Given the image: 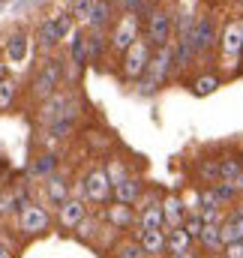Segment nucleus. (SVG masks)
Instances as JSON below:
<instances>
[{
	"instance_id": "nucleus-24",
	"label": "nucleus",
	"mask_w": 243,
	"mask_h": 258,
	"mask_svg": "<svg viewBox=\"0 0 243 258\" xmlns=\"http://www.w3.org/2000/svg\"><path fill=\"white\" fill-rule=\"evenodd\" d=\"M240 162L237 159H222L219 162V180H240Z\"/></svg>"
},
{
	"instance_id": "nucleus-35",
	"label": "nucleus",
	"mask_w": 243,
	"mask_h": 258,
	"mask_svg": "<svg viewBox=\"0 0 243 258\" xmlns=\"http://www.w3.org/2000/svg\"><path fill=\"white\" fill-rule=\"evenodd\" d=\"M201 174H204L207 180H216V183H219V162H204V165H201Z\"/></svg>"
},
{
	"instance_id": "nucleus-19",
	"label": "nucleus",
	"mask_w": 243,
	"mask_h": 258,
	"mask_svg": "<svg viewBox=\"0 0 243 258\" xmlns=\"http://www.w3.org/2000/svg\"><path fill=\"white\" fill-rule=\"evenodd\" d=\"M219 231H222V243H225V246H231V243H243V216H231V219H225V222L219 225Z\"/></svg>"
},
{
	"instance_id": "nucleus-12",
	"label": "nucleus",
	"mask_w": 243,
	"mask_h": 258,
	"mask_svg": "<svg viewBox=\"0 0 243 258\" xmlns=\"http://www.w3.org/2000/svg\"><path fill=\"white\" fill-rule=\"evenodd\" d=\"M84 219H87V204H84V198L72 195L66 204H60V225L63 228H78Z\"/></svg>"
},
{
	"instance_id": "nucleus-23",
	"label": "nucleus",
	"mask_w": 243,
	"mask_h": 258,
	"mask_svg": "<svg viewBox=\"0 0 243 258\" xmlns=\"http://www.w3.org/2000/svg\"><path fill=\"white\" fill-rule=\"evenodd\" d=\"M6 54H9V60H12V63L24 60V54H27V36H15V39L6 45Z\"/></svg>"
},
{
	"instance_id": "nucleus-25",
	"label": "nucleus",
	"mask_w": 243,
	"mask_h": 258,
	"mask_svg": "<svg viewBox=\"0 0 243 258\" xmlns=\"http://www.w3.org/2000/svg\"><path fill=\"white\" fill-rule=\"evenodd\" d=\"M183 228H186V234H189L192 240H198L201 231H204V219H201V213H189L186 222H183Z\"/></svg>"
},
{
	"instance_id": "nucleus-18",
	"label": "nucleus",
	"mask_w": 243,
	"mask_h": 258,
	"mask_svg": "<svg viewBox=\"0 0 243 258\" xmlns=\"http://www.w3.org/2000/svg\"><path fill=\"white\" fill-rule=\"evenodd\" d=\"M45 195H48L51 204H66V201L72 198V195H69V183H66V177L51 174V177L45 180Z\"/></svg>"
},
{
	"instance_id": "nucleus-27",
	"label": "nucleus",
	"mask_w": 243,
	"mask_h": 258,
	"mask_svg": "<svg viewBox=\"0 0 243 258\" xmlns=\"http://www.w3.org/2000/svg\"><path fill=\"white\" fill-rule=\"evenodd\" d=\"M54 165H57V156H54V153H48V156H39V162H33V168H30V171H33L36 177H45L48 171H54Z\"/></svg>"
},
{
	"instance_id": "nucleus-7",
	"label": "nucleus",
	"mask_w": 243,
	"mask_h": 258,
	"mask_svg": "<svg viewBox=\"0 0 243 258\" xmlns=\"http://www.w3.org/2000/svg\"><path fill=\"white\" fill-rule=\"evenodd\" d=\"M147 39H150L153 45H159V48L168 45V39H171V15H168V12L156 9V12L147 18Z\"/></svg>"
},
{
	"instance_id": "nucleus-2",
	"label": "nucleus",
	"mask_w": 243,
	"mask_h": 258,
	"mask_svg": "<svg viewBox=\"0 0 243 258\" xmlns=\"http://www.w3.org/2000/svg\"><path fill=\"white\" fill-rule=\"evenodd\" d=\"M111 195H114V183H111V177H108L105 168H93L81 180V186H78V198H87L93 204H105Z\"/></svg>"
},
{
	"instance_id": "nucleus-43",
	"label": "nucleus",
	"mask_w": 243,
	"mask_h": 258,
	"mask_svg": "<svg viewBox=\"0 0 243 258\" xmlns=\"http://www.w3.org/2000/svg\"><path fill=\"white\" fill-rule=\"evenodd\" d=\"M240 3H243V0H240Z\"/></svg>"
},
{
	"instance_id": "nucleus-21",
	"label": "nucleus",
	"mask_w": 243,
	"mask_h": 258,
	"mask_svg": "<svg viewBox=\"0 0 243 258\" xmlns=\"http://www.w3.org/2000/svg\"><path fill=\"white\" fill-rule=\"evenodd\" d=\"M198 243H201L204 249H210V252H222V249H225V243H222V231H219V225H204V231H201V237H198Z\"/></svg>"
},
{
	"instance_id": "nucleus-3",
	"label": "nucleus",
	"mask_w": 243,
	"mask_h": 258,
	"mask_svg": "<svg viewBox=\"0 0 243 258\" xmlns=\"http://www.w3.org/2000/svg\"><path fill=\"white\" fill-rule=\"evenodd\" d=\"M48 225H51V216H48L45 207H39V204L30 201V204H24V207L18 210V228H21V234H27V237L45 234Z\"/></svg>"
},
{
	"instance_id": "nucleus-31",
	"label": "nucleus",
	"mask_w": 243,
	"mask_h": 258,
	"mask_svg": "<svg viewBox=\"0 0 243 258\" xmlns=\"http://www.w3.org/2000/svg\"><path fill=\"white\" fill-rule=\"evenodd\" d=\"M114 258H150V255L141 249V243H123L120 249L114 252Z\"/></svg>"
},
{
	"instance_id": "nucleus-40",
	"label": "nucleus",
	"mask_w": 243,
	"mask_h": 258,
	"mask_svg": "<svg viewBox=\"0 0 243 258\" xmlns=\"http://www.w3.org/2000/svg\"><path fill=\"white\" fill-rule=\"evenodd\" d=\"M0 258H15V255H12V252H9L6 246H0Z\"/></svg>"
},
{
	"instance_id": "nucleus-37",
	"label": "nucleus",
	"mask_w": 243,
	"mask_h": 258,
	"mask_svg": "<svg viewBox=\"0 0 243 258\" xmlns=\"http://www.w3.org/2000/svg\"><path fill=\"white\" fill-rule=\"evenodd\" d=\"M222 258H243V243H231L222 249Z\"/></svg>"
},
{
	"instance_id": "nucleus-41",
	"label": "nucleus",
	"mask_w": 243,
	"mask_h": 258,
	"mask_svg": "<svg viewBox=\"0 0 243 258\" xmlns=\"http://www.w3.org/2000/svg\"><path fill=\"white\" fill-rule=\"evenodd\" d=\"M234 216H243V204H240V207H237V213H234Z\"/></svg>"
},
{
	"instance_id": "nucleus-5",
	"label": "nucleus",
	"mask_w": 243,
	"mask_h": 258,
	"mask_svg": "<svg viewBox=\"0 0 243 258\" xmlns=\"http://www.w3.org/2000/svg\"><path fill=\"white\" fill-rule=\"evenodd\" d=\"M135 42H138V15L135 12H126L120 21H117L114 33H111V48L126 54Z\"/></svg>"
},
{
	"instance_id": "nucleus-30",
	"label": "nucleus",
	"mask_w": 243,
	"mask_h": 258,
	"mask_svg": "<svg viewBox=\"0 0 243 258\" xmlns=\"http://www.w3.org/2000/svg\"><path fill=\"white\" fill-rule=\"evenodd\" d=\"M195 93L198 96H204V93H213L216 87H219V78H213V75H201V78H195Z\"/></svg>"
},
{
	"instance_id": "nucleus-39",
	"label": "nucleus",
	"mask_w": 243,
	"mask_h": 258,
	"mask_svg": "<svg viewBox=\"0 0 243 258\" xmlns=\"http://www.w3.org/2000/svg\"><path fill=\"white\" fill-rule=\"evenodd\" d=\"M168 258H195V252L189 249V252H180V255H168Z\"/></svg>"
},
{
	"instance_id": "nucleus-10",
	"label": "nucleus",
	"mask_w": 243,
	"mask_h": 258,
	"mask_svg": "<svg viewBox=\"0 0 243 258\" xmlns=\"http://www.w3.org/2000/svg\"><path fill=\"white\" fill-rule=\"evenodd\" d=\"M138 243L141 249L150 258H162L168 252V231L165 228H153V231H141L138 234Z\"/></svg>"
},
{
	"instance_id": "nucleus-13",
	"label": "nucleus",
	"mask_w": 243,
	"mask_h": 258,
	"mask_svg": "<svg viewBox=\"0 0 243 258\" xmlns=\"http://www.w3.org/2000/svg\"><path fill=\"white\" fill-rule=\"evenodd\" d=\"M213 39H216V27H213V18H198L195 21V27H192V45H195V54H201V51H207L210 45H213Z\"/></svg>"
},
{
	"instance_id": "nucleus-32",
	"label": "nucleus",
	"mask_w": 243,
	"mask_h": 258,
	"mask_svg": "<svg viewBox=\"0 0 243 258\" xmlns=\"http://www.w3.org/2000/svg\"><path fill=\"white\" fill-rule=\"evenodd\" d=\"M105 18H108V3H105V0H96L93 15H90V21H87V24H90V27H99Z\"/></svg>"
},
{
	"instance_id": "nucleus-16",
	"label": "nucleus",
	"mask_w": 243,
	"mask_h": 258,
	"mask_svg": "<svg viewBox=\"0 0 243 258\" xmlns=\"http://www.w3.org/2000/svg\"><path fill=\"white\" fill-rule=\"evenodd\" d=\"M114 201L135 207V204L141 201V180H138V177H126L123 183H117V186H114Z\"/></svg>"
},
{
	"instance_id": "nucleus-38",
	"label": "nucleus",
	"mask_w": 243,
	"mask_h": 258,
	"mask_svg": "<svg viewBox=\"0 0 243 258\" xmlns=\"http://www.w3.org/2000/svg\"><path fill=\"white\" fill-rule=\"evenodd\" d=\"M138 3H141V0H123V6H126L129 12H135V6H138Z\"/></svg>"
},
{
	"instance_id": "nucleus-11",
	"label": "nucleus",
	"mask_w": 243,
	"mask_h": 258,
	"mask_svg": "<svg viewBox=\"0 0 243 258\" xmlns=\"http://www.w3.org/2000/svg\"><path fill=\"white\" fill-rule=\"evenodd\" d=\"M63 108H66V96L54 93L51 99H45V105H42V111H39V123H45V126H54L57 120L75 117V111H72V108H69V111H63Z\"/></svg>"
},
{
	"instance_id": "nucleus-4",
	"label": "nucleus",
	"mask_w": 243,
	"mask_h": 258,
	"mask_svg": "<svg viewBox=\"0 0 243 258\" xmlns=\"http://www.w3.org/2000/svg\"><path fill=\"white\" fill-rule=\"evenodd\" d=\"M150 45L144 42V39H138L126 54H123V75L126 78H141L144 72H147V66H150Z\"/></svg>"
},
{
	"instance_id": "nucleus-29",
	"label": "nucleus",
	"mask_w": 243,
	"mask_h": 258,
	"mask_svg": "<svg viewBox=\"0 0 243 258\" xmlns=\"http://www.w3.org/2000/svg\"><path fill=\"white\" fill-rule=\"evenodd\" d=\"M72 60H75L78 66L87 60V39H84L81 33H75V36H72Z\"/></svg>"
},
{
	"instance_id": "nucleus-8",
	"label": "nucleus",
	"mask_w": 243,
	"mask_h": 258,
	"mask_svg": "<svg viewBox=\"0 0 243 258\" xmlns=\"http://www.w3.org/2000/svg\"><path fill=\"white\" fill-rule=\"evenodd\" d=\"M168 69H171V51H168V45L165 48H159L156 51V57L150 60V66H147V78H144V93L147 90H153V87H159L162 84V78L168 75Z\"/></svg>"
},
{
	"instance_id": "nucleus-26",
	"label": "nucleus",
	"mask_w": 243,
	"mask_h": 258,
	"mask_svg": "<svg viewBox=\"0 0 243 258\" xmlns=\"http://www.w3.org/2000/svg\"><path fill=\"white\" fill-rule=\"evenodd\" d=\"M15 93H18V84H15L12 78H3V81H0V108H6V105H12V99H15Z\"/></svg>"
},
{
	"instance_id": "nucleus-20",
	"label": "nucleus",
	"mask_w": 243,
	"mask_h": 258,
	"mask_svg": "<svg viewBox=\"0 0 243 258\" xmlns=\"http://www.w3.org/2000/svg\"><path fill=\"white\" fill-rule=\"evenodd\" d=\"M189 249H192V237L186 234V228H171L168 231V252L171 255H180V252H189Z\"/></svg>"
},
{
	"instance_id": "nucleus-36",
	"label": "nucleus",
	"mask_w": 243,
	"mask_h": 258,
	"mask_svg": "<svg viewBox=\"0 0 243 258\" xmlns=\"http://www.w3.org/2000/svg\"><path fill=\"white\" fill-rule=\"evenodd\" d=\"M18 204V198H15V192H0V213H6L9 207H15Z\"/></svg>"
},
{
	"instance_id": "nucleus-6",
	"label": "nucleus",
	"mask_w": 243,
	"mask_h": 258,
	"mask_svg": "<svg viewBox=\"0 0 243 258\" xmlns=\"http://www.w3.org/2000/svg\"><path fill=\"white\" fill-rule=\"evenodd\" d=\"M138 210H141V213H138V228H141V231L165 228V213H162V201H159V198L147 195V198L141 201Z\"/></svg>"
},
{
	"instance_id": "nucleus-28",
	"label": "nucleus",
	"mask_w": 243,
	"mask_h": 258,
	"mask_svg": "<svg viewBox=\"0 0 243 258\" xmlns=\"http://www.w3.org/2000/svg\"><path fill=\"white\" fill-rule=\"evenodd\" d=\"M93 6H96V0H75V3H72V15L87 24L90 15H93Z\"/></svg>"
},
{
	"instance_id": "nucleus-42",
	"label": "nucleus",
	"mask_w": 243,
	"mask_h": 258,
	"mask_svg": "<svg viewBox=\"0 0 243 258\" xmlns=\"http://www.w3.org/2000/svg\"><path fill=\"white\" fill-rule=\"evenodd\" d=\"M240 192H243V177H240Z\"/></svg>"
},
{
	"instance_id": "nucleus-22",
	"label": "nucleus",
	"mask_w": 243,
	"mask_h": 258,
	"mask_svg": "<svg viewBox=\"0 0 243 258\" xmlns=\"http://www.w3.org/2000/svg\"><path fill=\"white\" fill-rule=\"evenodd\" d=\"M216 195H219V201H222V207L228 204V201H234V195L240 192V180H219L216 186Z\"/></svg>"
},
{
	"instance_id": "nucleus-17",
	"label": "nucleus",
	"mask_w": 243,
	"mask_h": 258,
	"mask_svg": "<svg viewBox=\"0 0 243 258\" xmlns=\"http://www.w3.org/2000/svg\"><path fill=\"white\" fill-rule=\"evenodd\" d=\"M105 219H108L111 228H120V231L135 225V213H132V207H129V204H117V201L105 210Z\"/></svg>"
},
{
	"instance_id": "nucleus-1",
	"label": "nucleus",
	"mask_w": 243,
	"mask_h": 258,
	"mask_svg": "<svg viewBox=\"0 0 243 258\" xmlns=\"http://www.w3.org/2000/svg\"><path fill=\"white\" fill-rule=\"evenodd\" d=\"M60 78H63V63L57 57H48L45 63L39 66V72L33 75V96L36 99H51L60 87Z\"/></svg>"
},
{
	"instance_id": "nucleus-14",
	"label": "nucleus",
	"mask_w": 243,
	"mask_h": 258,
	"mask_svg": "<svg viewBox=\"0 0 243 258\" xmlns=\"http://www.w3.org/2000/svg\"><path fill=\"white\" fill-rule=\"evenodd\" d=\"M162 213H165V228L171 231V228H183V222H186V204H183L180 195H168L165 201H162Z\"/></svg>"
},
{
	"instance_id": "nucleus-33",
	"label": "nucleus",
	"mask_w": 243,
	"mask_h": 258,
	"mask_svg": "<svg viewBox=\"0 0 243 258\" xmlns=\"http://www.w3.org/2000/svg\"><path fill=\"white\" fill-rule=\"evenodd\" d=\"M105 171H108V177H111V183H114V186H117V183H123V180L129 177V174H126V168H123L120 162H111Z\"/></svg>"
},
{
	"instance_id": "nucleus-15",
	"label": "nucleus",
	"mask_w": 243,
	"mask_h": 258,
	"mask_svg": "<svg viewBox=\"0 0 243 258\" xmlns=\"http://www.w3.org/2000/svg\"><path fill=\"white\" fill-rule=\"evenodd\" d=\"M222 51L225 57H237L243 51V21H231L222 30Z\"/></svg>"
},
{
	"instance_id": "nucleus-34",
	"label": "nucleus",
	"mask_w": 243,
	"mask_h": 258,
	"mask_svg": "<svg viewBox=\"0 0 243 258\" xmlns=\"http://www.w3.org/2000/svg\"><path fill=\"white\" fill-rule=\"evenodd\" d=\"M78 234H81V237H87V240H93V237H96V219H90V216H87V219L78 225Z\"/></svg>"
},
{
	"instance_id": "nucleus-9",
	"label": "nucleus",
	"mask_w": 243,
	"mask_h": 258,
	"mask_svg": "<svg viewBox=\"0 0 243 258\" xmlns=\"http://www.w3.org/2000/svg\"><path fill=\"white\" fill-rule=\"evenodd\" d=\"M66 33H69V15H63V12L39 24V42H42L45 48H51L60 36H66Z\"/></svg>"
}]
</instances>
